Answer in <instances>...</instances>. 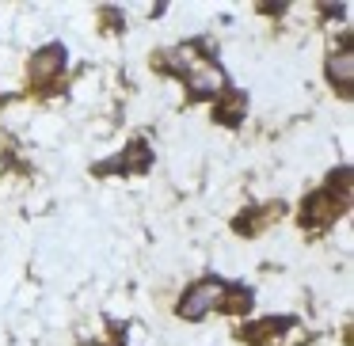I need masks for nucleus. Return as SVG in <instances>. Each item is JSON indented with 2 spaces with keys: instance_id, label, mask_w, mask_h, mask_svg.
Here are the masks:
<instances>
[{
  "instance_id": "nucleus-1",
  "label": "nucleus",
  "mask_w": 354,
  "mask_h": 346,
  "mask_svg": "<svg viewBox=\"0 0 354 346\" xmlns=\"http://www.w3.org/2000/svg\"><path fill=\"white\" fill-rule=\"evenodd\" d=\"M214 297H217V285H198V289H194V297L183 305V316H191V320H194V316H202Z\"/></svg>"
}]
</instances>
